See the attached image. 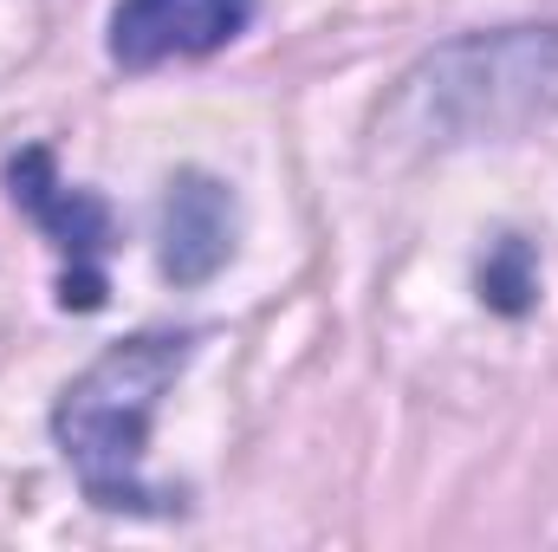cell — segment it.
I'll list each match as a JSON object with an SVG mask.
<instances>
[{
  "instance_id": "1",
  "label": "cell",
  "mask_w": 558,
  "mask_h": 552,
  "mask_svg": "<svg viewBox=\"0 0 558 552\" xmlns=\"http://www.w3.org/2000/svg\"><path fill=\"white\" fill-rule=\"evenodd\" d=\"M195 345H202L195 332H137L111 345L98 364H85L65 384V397L52 404V442L72 461L92 507L143 514V520L182 514V494L143 475V448H149V422L162 410V397L175 391V377L189 371Z\"/></svg>"
},
{
  "instance_id": "2",
  "label": "cell",
  "mask_w": 558,
  "mask_h": 552,
  "mask_svg": "<svg viewBox=\"0 0 558 552\" xmlns=\"http://www.w3.org/2000/svg\"><path fill=\"white\" fill-rule=\"evenodd\" d=\"M558 118V26H500L448 39L403 79L384 111L390 137L507 143Z\"/></svg>"
},
{
  "instance_id": "3",
  "label": "cell",
  "mask_w": 558,
  "mask_h": 552,
  "mask_svg": "<svg viewBox=\"0 0 558 552\" xmlns=\"http://www.w3.org/2000/svg\"><path fill=\"white\" fill-rule=\"evenodd\" d=\"M7 189H13V202L46 228V241L65 254L59 305H65V312H98L105 292H111V286H105V254L118 248V215H111V202L92 195V189H72V182L59 176V163H52L46 143L20 149V156L7 163Z\"/></svg>"
},
{
  "instance_id": "4",
  "label": "cell",
  "mask_w": 558,
  "mask_h": 552,
  "mask_svg": "<svg viewBox=\"0 0 558 552\" xmlns=\"http://www.w3.org/2000/svg\"><path fill=\"white\" fill-rule=\"evenodd\" d=\"M254 0H118L111 13V59L124 72H149L169 59H202L241 39Z\"/></svg>"
},
{
  "instance_id": "5",
  "label": "cell",
  "mask_w": 558,
  "mask_h": 552,
  "mask_svg": "<svg viewBox=\"0 0 558 552\" xmlns=\"http://www.w3.org/2000/svg\"><path fill=\"white\" fill-rule=\"evenodd\" d=\"M234 235H241V215H234L228 182L202 176V169H182L162 195V279L208 286L234 261Z\"/></svg>"
},
{
  "instance_id": "6",
  "label": "cell",
  "mask_w": 558,
  "mask_h": 552,
  "mask_svg": "<svg viewBox=\"0 0 558 552\" xmlns=\"http://www.w3.org/2000/svg\"><path fill=\"white\" fill-rule=\"evenodd\" d=\"M533 292H539V274H533V248H526V241H500V248L487 254V267H481V299H487L494 312L520 319V312L533 305Z\"/></svg>"
}]
</instances>
